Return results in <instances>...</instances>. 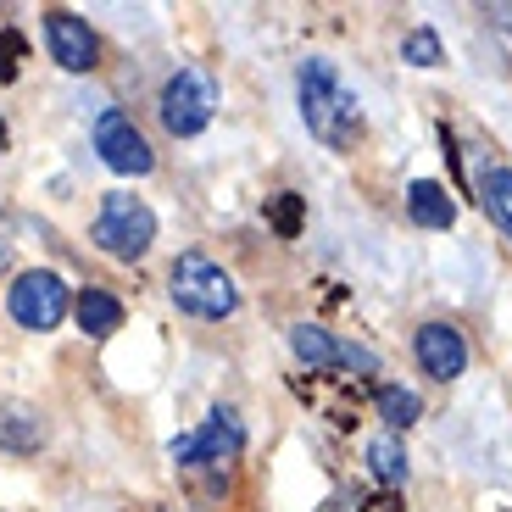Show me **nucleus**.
I'll return each mask as SVG.
<instances>
[{
	"label": "nucleus",
	"instance_id": "1",
	"mask_svg": "<svg viewBox=\"0 0 512 512\" xmlns=\"http://www.w3.org/2000/svg\"><path fill=\"white\" fill-rule=\"evenodd\" d=\"M295 90H301V123L312 128V140H323L329 151H351L362 140V106L329 56H307L295 73Z\"/></svg>",
	"mask_w": 512,
	"mask_h": 512
},
{
	"label": "nucleus",
	"instance_id": "2",
	"mask_svg": "<svg viewBox=\"0 0 512 512\" xmlns=\"http://www.w3.org/2000/svg\"><path fill=\"white\" fill-rule=\"evenodd\" d=\"M90 245L101 256H112V262H140L156 245V212L128 190L101 195V212L90 223Z\"/></svg>",
	"mask_w": 512,
	"mask_h": 512
},
{
	"label": "nucleus",
	"instance_id": "3",
	"mask_svg": "<svg viewBox=\"0 0 512 512\" xmlns=\"http://www.w3.org/2000/svg\"><path fill=\"white\" fill-rule=\"evenodd\" d=\"M167 295H173V307H179V312L206 318V323L234 318V307H240L234 279L212 262V256H201V251H184L179 262H173V273H167Z\"/></svg>",
	"mask_w": 512,
	"mask_h": 512
},
{
	"label": "nucleus",
	"instance_id": "4",
	"mask_svg": "<svg viewBox=\"0 0 512 512\" xmlns=\"http://www.w3.org/2000/svg\"><path fill=\"white\" fill-rule=\"evenodd\" d=\"M6 312H12L17 329L28 334H51L62 329V318L73 312V290H67L62 273L51 268H28L12 279V290H6Z\"/></svg>",
	"mask_w": 512,
	"mask_h": 512
},
{
	"label": "nucleus",
	"instance_id": "5",
	"mask_svg": "<svg viewBox=\"0 0 512 512\" xmlns=\"http://www.w3.org/2000/svg\"><path fill=\"white\" fill-rule=\"evenodd\" d=\"M240 451H245L240 412L218 407L212 418L201 423V429H190V435L173 440V446H167V457L179 462V468H218V474H229V462H240Z\"/></svg>",
	"mask_w": 512,
	"mask_h": 512
},
{
	"label": "nucleus",
	"instance_id": "6",
	"mask_svg": "<svg viewBox=\"0 0 512 512\" xmlns=\"http://www.w3.org/2000/svg\"><path fill=\"white\" fill-rule=\"evenodd\" d=\"M156 112H162V128H167V134L195 140V134L212 123V112H218V90H212V78H206L201 67H179V73L162 84V101H156Z\"/></svg>",
	"mask_w": 512,
	"mask_h": 512
},
{
	"label": "nucleus",
	"instance_id": "7",
	"mask_svg": "<svg viewBox=\"0 0 512 512\" xmlns=\"http://www.w3.org/2000/svg\"><path fill=\"white\" fill-rule=\"evenodd\" d=\"M90 140H95V151H101V162L112 167V173H151L156 167V151H151V140L140 134V123L128 112H117V106H106L101 117H95V128H90Z\"/></svg>",
	"mask_w": 512,
	"mask_h": 512
},
{
	"label": "nucleus",
	"instance_id": "8",
	"mask_svg": "<svg viewBox=\"0 0 512 512\" xmlns=\"http://www.w3.org/2000/svg\"><path fill=\"white\" fill-rule=\"evenodd\" d=\"M45 45H51V62L62 67V73H95V62H101V45H95L90 23L78 12H45Z\"/></svg>",
	"mask_w": 512,
	"mask_h": 512
},
{
	"label": "nucleus",
	"instance_id": "9",
	"mask_svg": "<svg viewBox=\"0 0 512 512\" xmlns=\"http://www.w3.org/2000/svg\"><path fill=\"white\" fill-rule=\"evenodd\" d=\"M412 351H418V368L440 384L468 373V340H462L457 323H423V329L412 334Z\"/></svg>",
	"mask_w": 512,
	"mask_h": 512
},
{
	"label": "nucleus",
	"instance_id": "10",
	"mask_svg": "<svg viewBox=\"0 0 512 512\" xmlns=\"http://www.w3.org/2000/svg\"><path fill=\"white\" fill-rule=\"evenodd\" d=\"M45 446V412L23 396H0V451L6 457H34Z\"/></svg>",
	"mask_w": 512,
	"mask_h": 512
},
{
	"label": "nucleus",
	"instance_id": "11",
	"mask_svg": "<svg viewBox=\"0 0 512 512\" xmlns=\"http://www.w3.org/2000/svg\"><path fill=\"white\" fill-rule=\"evenodd\" d=\"M407 218L418 223V229H451V223H457V201L446 195V184L418 179L407 190Z\"/></svg>",
	"mask_w": 512,
	"mask_h": 512
},
{
	"label": "nucleus",
	"instance_id": "12",
	"mask_svg": "<svg viewBox=\"0 0 512 512\" xmlns=\"http://www.w3.org/2000/svg\"><path fill=\"white\" fill-rule=\"evenodd\" d=\"M290 351L301 357V368H312V373H334V368H340V340H334L329 329H318V323H295V329H290Z\"/></svg>",
	"mask_w": 512,
	"mask_h": 512
},
{
	"label": "nucleus",
	"instance_id": "13",
	"mask_svg": "<svg viewBox=\"0 0 512 512\" xmlns=\"http://www.w3.org/2000/svg\"><path fill=\"white\" fill-rule=\"evenodd\" d=\"M73 318H78V329H84V334L106 340V334L123 329V301L106 295V290H84V295H73Z\"/></svg>",
	"mask_w": 512,
	"mask_h": 512
},
{
	"label": "nucleus",
	"instance_id": "14",
	"mask_svg": "<svg viewBox=\"0 0 512 512\" xmlns=\"http://www.w3.org/2000/svg\"><path fill=\"white\" fill-rule=\"evenodd\" d=\"M368 468L379 485H407V446L396 435H379L368 440Z\"/></svg>",
	"mask_w": 512,
	"mask_h": 512
},
{
	"label": "nucleus",
	"instance_id": "15",
	"mask_svg": "<svg viewBox=\"0 0 512 512\" xmlns=\"http://www.w3.org/2000/svg\"><path fill=\"white\" fill-rule=\"evenodd\" d=\"M373 407H379V418L390 423V429H412V423L423 418V401L412 396V390H401V384H379V390H373Z\"/></svg>",
	"mask_w": 512,
	"mask_h": 512
},
{
	"label": "nucleus",
	"instance_id": "16",
	"mask_svg": "<svg viewBox=\"0 0 512 512\" xmlns=\"http://www.w3.org/2000/svg\"><path fill=\"white\" fill-rule=\"evenodd\" d=\"M479 201H485V212L512 234V167H490L485 179H479Z\"/></svg>",
	"mask_w": 512,
	"mask_h": 512
},
{
	"label": "nucleus",
	"instance_id": "17",
	"mask_svg": "<svg viewBox=\"0 0 512 512\" xmlns=\"http://www.w3.org/2000/svg\"><path fill=\"white\" fill-rule=\"evenodd\" d=\"M401 62H412V67H440V62H446V45H440L435 28H412V34L401 39Z\"/></svg>",
	"mask_w": 512,
	"mask_h": 512
},
{
	"label": "nucleus",
	"instance_id": "18",
	"mask_svg": "<svg viewBox=\"0 0 512 512\" xmlns=\"http://www.w3.org/2000/svg\"><path fill=\"white\" fill-rule=\"evenodd\" d=\"M268 218H273V229H279L284 240H295V234H301V195H295V190H284L279 201H273V212H268Z\"/></svg>",
	"mask_w": 512,
	"mask_h": 512
},
{
	"label": "nucleus",
	"instance_id": "19",
	"mask_svg": "<svg viewBox=\"0 0 512 512\" xmlns=\"http://www.w3.org/2000/svg\"><path fill=\"white\" fill-rule=\"evenodd\" d=\"M485 17H490L496 28H507V34H512V6H507V0H501V6H485Z\"/></svg>",
	"mask_w": 512,
	"mask_h": 512
},
{
	"label": "nucleus",
	"instance_id": "20",
	"mask_svg": "<svg viewBox=\"0 0 512 512\" xmlns=\"http://www.w3.org/2000/svg\"><path fill=\"white\" fill-rule=\"evenodd\" d=\"M12 251H17V245H12V229H6V223H0V273L12 268Z\"/></svg>",
	"mask_w": 512,
	"mask_h": 512
},
{
	"label": "nucleus",
	"instance_id": "21",
	"mask_svg": "<svg viewBox=\"0 0 512 512\" xmlns=\"http://www.w3.org/2000/svg\"><path fill=\"white\" fill-rule=\"evenodd\" d=\"M162 512H167V507H162Z\"/></svg>",
	"mask_w": 512,
	"mask_h": 512
}]
</instances>
